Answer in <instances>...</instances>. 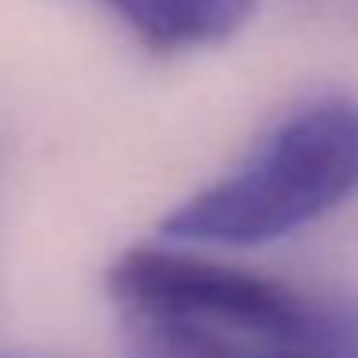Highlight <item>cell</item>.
<instances>
[{
    "mask_svg": "<svg viewBox=\"0 0 358 358\" xmlns=\"http://www.w3.org/2000/svg\"><path fill=\"white\" fill-rule=\"evenodd\" d=\"M124 358H358V320L293 285L178 250L108 270Z\"/></svg>",
    "mask_w": 358,
    "mask_h": 358,
    "instance_id": "6da1fadb",
    "label": "cell"
},
{
    "mask_svg": "<svg viewBox=\"0 0 358 358\" xmlns=\"http://www.w3.org/2000/svg\"><path fill=\"white\" fill-rule=\"evenodd\" d=\"M358 193V104L324 96L285 116L231 173L162 220L204 247H262L316 224Z\"/></svg>",
    "mask_w": 358,
    "mask_h": 358,
    "instance_id": "7a4b0ae2",
    "label": "cell"
},
{
    "mask_svg": "<svg viewBox=\"0 0 358 358\" xmlns=\"http://www.w3.org/2000/svg\"><path fill=\"white\" fill-rule=\"evenodd\" d=\"M155 55H181L231 39L255 0H96Z\"/></svg>",
    "mask_w": 358,
    "mask_h": 358,
    "instance_id": "3957f363",
    "label": "cell"
}]
</instances>
